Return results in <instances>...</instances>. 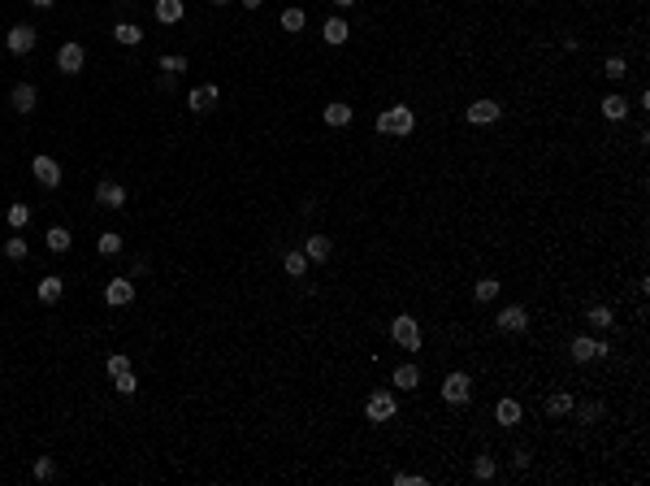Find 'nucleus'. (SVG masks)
<instances>
[{"label":"nucleus","instance_id":"nucleus-1","mask_svg":"<svg viewBox=\"0 0 650 486\" xmlns=\"http://www.w3.org/2000/svg\"><path fill=\"white\" fill-rule=\"evenodd\" d=\"M378 131H382V135H395V139L412 135V131H416L412 105H390V109H382V113H378Z\"/></svg>","mask_w":650,"mask_h":486},{"label":"nucleus","instance_id":"nucleus-2","mask_svg":"<svg viewBox=\"0 0 650 486\" xmlns=\"http://www.w3.org/2000/svg\"><path fill=\"white\" fill-rule=\"evenodd\" d=\"M611 348L603 343V339H594V334H577L573 339V348H568V356H573L577 365H590V361H603Z\"/></svg>","mask_w":650,"mask_h":486},{"label":"nucleus","instance_id":"nucleus-3","mask_svg":"<svg viewBox=\"0 0 650 486\" xmlns=\"http://www.w3.org/2000/svg\"><path fill=\"white\" fill-rule=\"evenodd\" d=\"M390 339H395L403 352H416V348H420V326H416V317L399 313L395 321H390Z\"/></svg>","mask_w":650,"mask_h":486},{"label":"nucleus","instance_id":"nucleus-4","mask_svg":"<svg viewBox=\"0 0 650 486\" xmlns=\"http://www.w3.org/2000/svg\"><path fill=\"white\" fill-rule=\"evenodd\" d=\"M468 395H473V378H468L464 369H455V374L443 378V399H447V404H455V408H460V404H468Z\"/></svg>","mask_w":650,"mask_h":486},{"label":"nucleus","instance_id":"nucleus-5","mask_svg":"<svg viewBox=\"0 0 650 486\" xmlns=\"http://www.w3.org/2000/svg\"><path fill=\"white\" fill-rule=\"evenodd\" d=\"M395 413H399V404H395V395H390V391H373L369 404H364V417H369V421H378V426H386V421L395 417Z\"/></svg>","mask_w":650,"mask_h":486},{"label":"nucleus","instance_id":"nucleus-6","mask_svg":"<svg viewBox=\"0 0 650 486\" xmlns=\"http://www.w3.org/2000/svg\"><path fill=\"white\" fill-rule=\"evenodd\" d=\"M83 66H87V48H83V44L70 39V44L57 48V70H61V74H78Z\"/></svg>","mask_w":650,"mask_h":486},{"label":"nucleus","instance_id":"nucleus-7","mask_svg":"<svg viewBox=\"0 0 650 486\" xmlns=\"http://www.w3.org/2000/svg\"><path fill=\"white\" fill-rule=\"evenodd\" d=\"M35 39H39V35H35V26H26V22H18V26H13L9 35H5V44H9V53H13V57H26L30 48H35Z\"/></svg>","mask_w":650,"mask_h":486},{"label":"nucleus","instance_id":"nucleus-8","mask_svg":"<svg viewBox=\"0 0 650 486\" xmlns=\"http://www.w3.org/2000/svg\"><path fill=\"white\" fill-rule=\"evenodd\" d=\"M30 174H35V183L48 187V191L61 187V165H57L53 156H35V161H30Z\"/></svg>","mask_w":650,"mask_h":486},{"label":"nucleus","instance_id":"nucleus-9","mask_svg":"<svg viewBox=\"0 0 650 486\" xmlns=\"http://www.w3.org/2000/svg\"><path fill=\"white\" fill-rule=\"evenodd\" d=\"M494 321H499V330H503V334H520V330H529V313L520 309V304H508V309H503Z\"/></svg>","mask_w":650,"mask_h":486},{"label":"nucleus","instance_id":"nucleus-10","mask_svg":"<svg viewBox=\"0 0 650 486\" xmlns=\"http://www.w3.org/2000/svg\"><path fill=\"white\" fill-rule=\"evenodd\" d=\"M499 118H503V105L499 100H473V105H468V122H473V126H490Z\"/></svg>","mask_w":650,"mask_h":486},{"label":"nucleus","instance_id":"nucleus-11","mask_svg":"<svg viewBox=\"0 0 650 486\" xmlns=\"http://www.w3.org/2000/svg\"><path fill=\"white\" fill-rule=\"evenodd\" d=\"M130 300H135V282H130V278H113L104 287V304H113V309H126Z\"/></svg>","mask_w":650,"mask_h":486},{"label":"nucleus","instance_id":"nucleus-12","mask_svg":"<svg viewBox=\"0 0 650 486\" xmlns=\"http://www.w3.org/2000/svg\"><path fill=\"white\" fill-rule=\"evenodd\" d=\"M95 204H104V208H126V187L113 183V178H104V183L95 187Z\"/></svg>","mask_w":650,"mask_h":486},{"label":"nucleus","instance_id":"nucleus-13","mask_svg":"<svg viewBox=\"0 0 650 486\" xmlns=\"http://www.w3.org/2000/svg\"><path fill=\"white\" fill-rule=\"evenodd\" d=\"M9 105L18 109V113H35V105H39V91H35V83H18L9 91Z\"/></svg>","mask_w":650,"mask_h":486},{"label":"nucleus","instance_id":"nucleus-14","mask_svg":"<svg viewBox=\"0 0 650 486\" xmlns=\"http://www.w3.org/2000/svg\"><path fill=\"white\" fill-rule=\"evenodd\" d=\"M221 100V91H217V83H208V87H195L191 96H187V105H191V113H208Z\"/></svg>","mask_w":650,"mask_h":486},{"label":"nucleus","instance_id":"nucleus-15","mask_svg":"<svg viewBox=\"0 0 650 486\" xmlns=\"http://www.w3.org/2000/svg\"><path fill=\"white\" fill-rule=\"evenodd\" d=\"M330 252H334V243L325 239V235H308V239H304V256H308V261H313V265L330 261Z\"/></svg>","mask_w":650,"mask_h":486},{"label":"nucleus","instance_id":"nucleus-16","mask_svg":"<svg viewBox=\"0 0 650 486\" xmlns=\"http://www.w3.org/2000/svg\"><path fill=\"white\" fill-rule=\"evenodd\" d=\"M520 417H525L520 399L508 395V399H499V404H494V421H499V426H520Z\"/></svg>","mask_w":650,"mask_h":486},{"label":"nucleus","instance_id":"nucleus-17","mask_svg":"<svg viewBox=\"0 0 650 486\" xmlns=\"http://www.w3.org/2000/svg\"><path fill=\"white\" fill-rule=\"evenodd\" d=\"M183 13H187L183 0H156V22L174 26V22H183Z\"/></svg>","mask_w":650,"mask_h":486},{"label":"nucleus","instance_id":"nucleus-18","mask_svg":"<svg viewBox=\"0 0 650 486\" xmlns=\"http://www.w3.org/2000/svg\"><path fill=\"white\" fill-rule=\"evenodd\" d=\"M61 291H65V282L57 278V273H48V278H39L35 296H39V304H57V300H61Z\"/></svg>","mask_w":650,"mask_h":486},{"label":"nucleus","instance_id":"nucleus-19","mask_svg":"<svg viewBox=\"0 0 650 486\" xmlns=\"http://www.w3.org/2000/svg\"><path fill=\"white\" fill-rule=\"evenodd\" d=\"M321 39L338 48V44H347V39H351V30H347V22H343V18H330V22L321 26Z\"/></svg>","mask_w":650,"mask_h":486},{"label":"nucleus","instance_id":"nucleus-20","mask_svg":"<svg viewBox=\"0 0 650 486\" xmlns=\"http://www.w3.org/2000/svg\"><path fill=\"white\" fill-rule=\"evenodd\" d=\"M390 382H395L399 391H416V386H420V369L416 365H399L395 374H390Z\"/></svg>","mask_w":650,"mask_h":486},{"label":"nucleus","instance_id":"nucleus-21","mask_svg":"<svg viewBox=\"0 0 650 486\" xmlns=\"http://www.w3.org/2000/svg\"><path fill=\"white\" fill-rule=\"evenodd\" d=\"M351 105H343V100H334V105H325V122L330 126H351Z\"/></svg>","mask_w":650,"mask_h":486},{"label":"nucleus","instance_id":"nucleus-22","mask_svg":"<svg viewBox=\"0 0 650 486\" xmlns=\"http://www.w3.org/2000/svg\"><path fill=\"white\" fill-rule=\"evenodd\" d=\"M113 39L126 44V48H135V44H143V30L135 22H118V26H113Z\"/></svg>","mask_w":650,"mask_h":486},{"label":"nucleus","instance_id":"nucleus-23","mask_svg":"<svg viewBox=\"0 0 650 486\" xmlns=\"http://www.w3.org/2000/svg\"><path fill=\"white\" fill-rule=\"evenodd\" d=\"M603 118L607 122H624L629 118V100H624V96H607V100H603Z\"/></svg>","mask_w":650,"mask_h":486},{"label":"nucleus","instance_id":"nucleus-24","mask_svg":"<svg viewBox=\"0 0 650 486\" xmlns=\"http://www.w3.org/2000/svg\"><path fill=\"white\" fill-rule=\"evenodd\" d=\"M44 243H48V252H70V231H65V226H53V231L44 235Z\"/></svg>","mask_w":650,"mask_h":486},{"label":"nucleus","instance_id":"nucleus-25","mask_svg":"<svg viewBox=\"0 0 650 486\" xmlns=\"http://www.w3.org/2000/svg\"><path fill=\"white\" fill-rule=\"evenodd\" d=\"M282 269H286V278H304V273H308V256L304 252H286L282 256Z\"/></svg>","mask_w":650,"mask_h":486},{"label":"nucleus","instance_id":"nucleus-26","mask_svg":"<svg viewBox=\"0 0 650 486\" xmlns=\"http://www.w3.org/2000/svg\"><path fill=\"white\" fill-rule=\"evenodd\" d=\"M494 474H499V465H494V456H490V451H481V456L473 460V478H477V482H490Z\"/></svg>","mask_w":650,"mask_h":486},{"label":"nucleus","instance_id":"nucleus-27","mask_svg":"<svg viewBox=\"0 0 650 486\" xmlns=\"http://www.w3.org/2000/svg\"><path fill=\"white\" fill-rule=\"evenodd\" d=\"M564 413H573V395L568 391H555L546 399V417H564Z\"/></svg>","mask_w":650,"mask_h":486},{"label":"nucleus","instance_id":"nucleus-28","mask_svg":"<svg viewBox=\"0 0 650 486\" xmlns=\"http://www.w3.org/2000/svg\"><path fill=\"white\" fill-rule=\"evenodd\" d=\"M95 248H100V256H118L122 252V235L118 231H104L100 239H95Z\"/></svg>","mask_w":650,"mask_h":486},{"label":"nucleus","instance_id":"nucleus-29","mask_svg":"<svg viewBox=\"0 0 650 486\" xmlns=\"http://www.w3.org/2000/svg\"><path fill=\"white\" fill-rule=\"evenodd\" d=\"M473 296H477L481 304H490V300H499V278H477V287H473Z\"/></svg>","mask_w":650,"mask_h":486},{"label":"nucleus","instance_id":"nucleus-30","mask_svg":"<svg viewBox=\"0 0 650 486\" xmlns=\"http://www.w3.org/2000/svg\"><path fill=\"white\" fill-rule=\"evenodd\" d=\"M104 374H109V378H122V374H130V356H122V352H113L109 361H104Z\"/></svg>","mask_w":650,"mask_h":486},{"label":"nucleus","instance_id":"nucleus-31","mask_svg":"<svg viewBox=\"0 0 650 486\" xmlns=\"http://www.w3.org/2000/svg\"><path fill=\"white\" fill-rule=\"evenodd\" d=\"M585 317H590V326H598V330H607L611 321H615V317H611V309H607V304H594V309H585Z\"/></svg>","mask_w":650,"mask_h":486},{"label":"nucleus","instance_id":"nucleus-32","mask_svg":"<svg viewBox=\"0 0 650 486\" xmlns=\"http://www.w3.org/2000/svg\"><path fill=\"white\" fill-rule=\"evenodd\" d=\"M26 252H30V248H26V239H22V235L5 239V256H9V261H26Z\"/></svg>","mask_w":650,"mask_h":486},{"label":"nucleus","instance_id":"nucleus-33","mask_svg":"<svg viewBox=\"0 0 650 486\" xmlns=\"http://www.w3.org/2000/svg\"><path fill=\"white\" fill-rule=\"evenodd\" d=\"M5 217H9L13 231H22V226L30 222V204H9V213H5Z\"/></svg>","mask_w":650,"mask_h":486},{"label":"nucleus","instance_id":"nucleus-34","mask_svg":"<svg viewBox=\"0 0 650 486\" xmlns=\"http://www.w3.org/2000/svg\"><path fill=\"white\" fill-rule=\"evenodd\" d=\"M304 22H308L304 9H286V13H282V30H290V35H295V30H304Z\"/></svg>","mask_w":650,"mask_h":486},{"label":"nucleus","instance_id":"nucleus-35","mask_svg":"<svg viewBox=\"0 0 650 486\" xmlns=\"http://www.w3.org/2000/svg\"><path fill=\"white\" fill-rule=\"evenodd\" d=\"M603 74L611 78V83H620V78L629 74V66H624V57H607V66H603Z\"/></svg>","mask_w":650,"mask_h":486},{"label":"nucleus","instance_id":"nucleus-36","mask_svg":"<svg viewBox=\"0 0 650 486\" xmlns=\"http://www.w3.org/2000/svg\"><path fill=\"white\" fill-rule=\"evenodd\" d=\"M35 478H39V482H53V478H57V460H53V456H39V460H35Z\"/></svg>","mask_w":650,"mask_h":486},{"label":"nucleus","instance_id":"nucleus-37","mask_svg":"<svg viewBox=\"0 0 650 486\" xmlns=\"http://www.w3.org/2000/svg\"><path fill=\"white\" fill-rule=\"evenodd\" d=\"M113 386H118L122 395H135V391H139V378H135V369H130V374H122V378H113Z\"/></svg>","mask_w":650,"mask_h":486},{"label":"nucleus","instance_id":"nucleus-38","mask_svg":"<svg viewBox=\"0 0 650 486\" xmlns=\"http://www.w3.org/2000/svg\"><path fill=\"white\" fill-rule=\"evenodd\" d=\"M160 70H165V74H174V78H178V74L187 70V57H160Z\"/></svg>","mask_w":650,"mask_h":486},{"label":"nucleus","instance_id":"nucleus-39","mask_svg":"<svg viewBox=\"0 0 650 486\" xmlns=\"http://www.w3.org/2000/svg\"><path fill=\"white\" fill-rule=\"evenodd\" d=\"M598 417H603V404H581V421H585V426L598 421Z\"/></svg>","mask_w":650,"mask_h":486},{"label":"nucleus","instance_id":"nucleus-40","mask_svg":"<svg viewBox=\"0 0 650 486\" xmlns=\"http://www.w3.org/2000/svg\"><path fill=\"white\" fill-rule=\"evenodd\" d=\"M390 482H395V486H425V478H420V474H395Z\"/></svg>","mask_w":650,"mask_h":486},{"label":"nucleus","instance_id":"nucleus-41","mask_svg":"<svg viewBox=\"0 0 650 486\" xmlns=\"http://www.w3.org/2000/svg\"><path fill=\"white\" fill-rule=\"evenodd\" d=\"M30 5H35V9H53L57 0H30Z\"/></svg>","mask_w":650,"mask_h":486},{"label":"nucleus","instance_id":"nucleus-42","mask_svg":"<svg viewBox=\"0 0 650 486\" xmlns=\"http://www.w3.org/2000/svg\"><path fill=\"white\" fill-rule=\"evenodd\" d=\"M260 5H265V0H243V9H260Z\"/></svg>","mask_w":650,"mask_h":486},{"label":"nucleus","instance_id":"nucleus-43","mask_svg":"<svg viewBox=\"0 0 650 486\" xmlns=\"http://www.w3.org/2000/svg\"><path fill=\"white\" fill-rule=\"evenodd\" d=\"M330 5H338V9H351V5H355V0H330Z\"/></svg>","mask_w":650,"mask_h":486},{"label":"nucleus","instance_id":"nucleus-44","mask_svg":"<svg viewBox=\"0 0 650 486\" xmlns=\"http://www.w3.org/2000/svg\"><path fill=\"white\" fill-rule=\"evenodd\" d=\"M213 5H225V0H213Z\"/></svg>","mask_w":650,"mask_h":486}]
</instances>
